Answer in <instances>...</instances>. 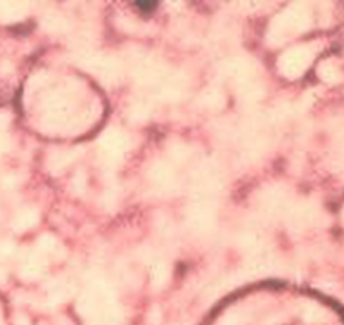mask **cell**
<instances>
[{"mask_svg":"<svg viewBox=\"0 0 344 325\" xmlns=\"http://www.w3.org/2000/svg\"><path fill=\"white\" fill-rule=\"evenodd\" d=\"M136 4L139 6L141 10H145V12H150L154 9L155 6V1H136Z\"/></svg>","mask_w":344,"mask_h":325,"instance_id":"obj_1","label":"cell"}]
</instances>
